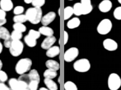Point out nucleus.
I'll use <instances>...</instances> for the list:
<instances>
[{
	"label": "nucleus",
	"instance_id": "nucleus-11",
	"mask_svg": "<svg viewBox=\"0 0 121 90\" xmlns=\"http://www.w3.org/2000/svg\"><path fill=\"white\" fill-rule=\"evenodd\" d=\"M56 37H54L53 35L51 36L47 37L46 39L43 40L42 44H41V47L43 49L48 50V49L53 46L54 43H56Z\"/></svg>",
	"mask_w": 121,
	"mask_h": 90
},
{
	"label": "nucleus",
	"instance_id": "nucleus-2",
	"mask_svg": "<svg viewBox=\"0 0 121 90\" xmlns=\"http://www.w3.org/2000/svg\"><path fill=\"white\" fill-rule=\"evenodd\" d=\"M32 65V62L29 58L22 59L19 60L16 65V72L19 75H23L28 72Z\"/></svg>",
	"mask_w": 121,
	"mask_h": 90
},
{
	"label": "nucleus",
	"instance_id": "nucleus-4",
	"mask_svg": "<svg viewBox=\"0 0 121 90\" xmlns=\"http://www.w3.org/2000/svg\"><path fill=\"white\" fill-rule=\"evenodd\" d=\"M112 23L109 19H104L101 20L97 27V31L99 34H108L111 31Z\"/></svg>",
	"mask_w": 121,
	"mask_h": 90
},
{
	"label": "nucleus",
	"instance_id": "nucleus-32",
	"mask_svg": "<svg viewBox=\"0 0 121 90\" xmlns=\"http://www.w3.org/2000/svg\"><path fill=\"white\" fill-rule=\"evenodd\" d=\"M29 35L34 39H37L40 36V33L39 31H35L34 30H30L29 32Z\"/></svg>",
	"mask_w": 121,
	"mask_h": 90
},
{
	"label": "nucleus",
	"instance_id": "nucleus-41",
	"mask_svg": "<svg viewBox=\"0 0 121 90\" xmlns=\"http://www.w3.org/2000/svg\"><path fill=\"white\" fill-rule=\"evenodd\" d=\"M33 0H24V2H25L26 4L32 3V2H33Z\"/></svg>",
	"mask_w": 121,
	"mask_h": 90
},
{
	"label": "nucleus",
	"instance_id": "nucleus-21",
	"mask_svg": "<svg viewBox=\"0 0 121 90\" xmlns=\"http://www.w3.org/2000/svg\"><path fill=\"white\" fill-rule=\"evenodd\" d=\"M30 79L31 81H36L39 83L40 76L37 71L36 69H32L30 71L28 74Z\"/></svg>",
	"mask_w": 121,
	"mask_h": 90
},
{
	"label": "nucleus",
	"instance_id": "nucleus-12",
	"mask_svg": "<svg viewBox=\"0 0 121 90\" xmlns=\"http://www.w3.org/2000/svg\"><path fill=\"white\" fill-rule=\"evenodd\" d=\"M81 4L83 10V15L90 13L93 10V6L91 0H81Z\"/></svg>",
	"mask_w": 121,
	"mask_h": 90
},
{
	"label": "nucleus",
	"instance_id": "nucleus-42",
	"mask_svg": "<svg viewBox=\"0 0 121 90\" xmlns=\"http://www.w3.org/2000/svg\"><path fill=\"white\" fill-rule=\"evenodd\" d=\"M2 51H3V45L0 42V54L1 53Z\"/></svg>",
	"mask_w": 121,
	"mask_h": 90
},
{
	"label": "nucleus",
	"instance_id": "nucleus-46",
	"mask_svg": "<svg viewBox=\"0 0 121 90\" xmlns=\"http://www.w3.org/2000/svg\"><path fill=\"white\" fill-rule=\"evenodd\" d=\"M29 90V89H23V90Z\"/></svg>",
	"mask_w": 121,
	"mask_h": 90
},
{
	"label": "nucleus",
	"instance_id": "nucleus-1",
	"mask_svg": "<svg viewBox=\"0 0 121 90\" xmlns=\"http://www.w3.org/2000/svg\"><path fill=\"white\" fill-rule=\"evenodd\" d=\"M27 19L33 24H37L41 22L43 17V12L41 8L31 7L26 12Z\"/></svg>",
	"mask_w": 121,
	"mask_h": 90
},
{
	"label": "nucleus",
	"instance_id": "nucleus-31",
	"mask_svg": "<svg viewBox=\"0 0 121 90\" xmlns=\"http://www.w3.org/2000/svg\"><path fill=\"white\" fill-rule=\"evenodd\" d=\"M45 0H33L32 2V4L34 7L40 8L45 4Z\"/></svg>",
	"mask_w": 121,
	"mask_h": 90
},
{
	"label": "nucleus",
	"instance_id": "nucleus-16",
	"mask_svg": "<svg viewBox=\"0 0 121 90\" xmlns=\"http://www.w3.org/2000/svg\"><path fill=\"white\" fill-rule=\"evenodd\" d=\"M39 31L40 34L45 35L47 37L53 36L54 31L52 28L47 26H43L39 29Z\"/></svg>",
	"mask_w": 121,
	"mask_h": 90
},
{
	"label": "nucleus",
	"instance_id": "nucleus-10",
	"mask_svg": "<svg viewBox=\"0 0 121 90\" xmlns=\"http://www.w3.org/2000/svg\"><path fill=\"white\" fill-rule=\"evenodd\" d=\"M112 7V3L110 0H103L98 5V9L101 12L106 13L109 12Z\"/></svg>",
	"mask_w": 121,
	"mask_h": 90
},
{
	"label": "nucleus",
	"instance_id": "nucleus-19",
	"mask_svg": "<svg viewBox=\"0 0 121 90\" xmlns=\"http://www.w3.org/2000/svg\"><path fill=\"white\" fill-rule=\"evenodd\" d=\"M73 14L77 16L83 15V10L81 3H76L73 6Z\"/></svg>",
	"mask_w": 121,
	"mask_h": 90
},
{
	"label": "nucleus",
	"instance_id": "nucleus-33",
	"mask_svg": "<svg viewBox=\"0 0 121 90\" xmlns=\"http://www.w3.org/2000/svg\"><path fill=\"white\" fill-rule=\"evenodd\" d=\"M39 82L36 81H30L28 86L29 90H37Z\"/></svg>",
	"mask_w": 121,
	"mask_h": 90
},
{
	"label": "nucleus",
	"instance_id": "nucleus-39",
	"mask_svg": "<svg viewBox=\"0 0 121 90\" xmlns=\"http://www.w3.org/2000/svg\"><path fill=\"white\" fill-rule=\"evenodd\" d=\"M64 44L66 45L68 42L69 36H68V34L66 31H64Z\"/></svg>",
	"mask_w": 121,
	"mask_h": 90
},
{
	"label": "nucleus",
	"instance_id": "nucleus-20",
	"mask_svg": "<svg viewBox=\"0 0 121 90\" xmlns=\"http://www.w3.org/2000/svg\"><path fill=\"white\" fill-rule=\"evenodd\" d=\"M24 40L26 44L30 47H34L37 44L36 39L30 36L29 34L26 35Z\"/></svg>",
	"mask_w": 121,
	"mask_h": 90
},
{
	"label": "nucleus",
	"instance_id": "nucleus-28",
	"mask_svg": "<svg viewBox=\"0 0 121 90\" xmlns=\"http://www.w3.org/2000/svg\"><path fill=\"white\" fill-rule=\"evenodd\" d=\"M9 85L12 90H18V81L16 78H11L9 80Z\"/></svg>",
	"mask_w": 121,
	"mask_h": 90
},
{
	"label": "nucleus",
	"instance_id": "nucleus-35",
	"mask_svg": "<svg viewBox=\"0 0 121 90\" xmlns=\"http://www.w3.org/2000/svg\"><path fill=\"white\" fill-rule=\"evenodd\" d=\"M8 79V76L6 73L3 70H0V81L4 83Z\"/></svg>",
	"mask_w": 121,
	"mask_h": 90
},
{
	"label": "nucleus",
	"instance_id": "nucleus-25",
	"mask_svg": "<svg viewBox=\"0 0 121 90\" xmlns=\"http://www.w3.org/2000/svg\"><path fill=\"white\" fill-rule=\"evenodd\" d=\"M10 36L9 31L4 27H0V37L1 39H6Z\"/></svg>",
	"mask_w": 121,
	"mask_h": 90
},
{
	"label": "nucleus",
	"instance_id": "nucleus-5",
	"mask_svg": "<svg viewBox=\"0 0 121 90\" xmlns=\"http://www.w3.org/2000/svg\"><path fill=\"white\" fill-rule=\"evenodd\" d=\"M108 86L110 90H117L121 86V78L116 73H112L108 79Z\"/></svg>",
	"mask_w": 121,
	"mask_h": 90
},
{
	"label": "nucleus",
	"instance_id": "nucleus-29",
	"mask_svg": "<svg viewBox=\"0 0 121 90\" xmlns=\"http://www.w3.org/2000/svg\"><path fill=\"white\" fill-rule=\"evenodd\" d=\"M10 36L13 40H20L22 37V33L21 32L14 30L12 32Z\"/></svg>",
	"mask_w": 121,
	"mask_h": 90
},
{
	"label": "nucleus",
	"instance_id": "nucleus-17",
	"mask_svg": "<svg viewBox=\"0 0 121 90\" xmlns=\"http://www.w3.org/2000/svg\"><path fill=\"white\" fill-rule=\"evenodd\" d=\"M46 66L48 69L58 70L60 69V64L57 62L53 60H49L46 62Z\"/></svg>",
	"mask_w": 121,
	"mask_h": 90
},
{
	"label": "nucleus",
	"instance_id": "nucleus-34",
	"mask_svg": "<svg viewBox=\"0 0 121 90\" xmlns=\"http://www.w3.org/2000/svg\"><path fill=\"white\" fill-rule=\"evenodd\" d=\"M24 11V8L22 6H16L13 9V13L16 15H21Z\"/></svg>",
	"mask_w": 121,
	"mask_h": 90
},
{
	"label": "nucleus",
	"instance_id": "nucleus-6",
	"mask_svg": "<svg viewBox=\"0 0 121 90\" xmlns=\"http://www.w3.org/2000/svg\"><path fill=\"white\" fill-rule=\"evenodd\" d=\"M23 47V43L20 40H13L9 48L10 52L13 56H18L22 52Z\"/></svg>",
	"mask_w": 121,
	"mask_h": 90
},
{
	"label": "nucleus",
	"instance_id": "nucleus-23",
	"mask_svg": "<svg viewBox=\"0 0 121 90\" xmlns=\"http://www.w3.org/2000/svg\"><path fill=\"white\" fill-rule=\"evenodd\" d=\"M13 20L15 23H23L27 21V19L26 15L21 14L14 16V17L13 18Z\"/></svg>",
	"mask_w": 121,
	"mask_h": 90
},
{
	"label": "nucleus",
	"instance_id": "nucleus-26",
	"mask_svg": "<svg viewBox=\"0 0 121 90\" xmlns=\"http://www.w3.org/2000/svg\"><path fill=\"white\" fill-rule=\"evenodd\" d=\"M13 28L14 30L21 33L26 32V26L23 23H15V24L13 25Z\"/></svg>",
	"mask_w": 121,
	"mask_h": 90
},
{
	"label": "nucleus",
	"instance_id": "nucleus-3",
	"mask_svg": "<svg viewBox=\"0 0 121 90\" xmlns=\"http://www.w3.org/2000/svg\"><path fill=\"white\" fill-rule=\"evenodd\" d=\"M73 68L78 72L86 73L90 69L91 63L89 60L87 59H81L74 63Z\"/></svg>",
	"mask_w": 121,
	"mask_h": 90
},
{
	"label": "nucleus",
	"instance_id": "nucleus-24",
	"mask_svg": "<svg viewBox=\"0 0 121 90\" xmlns=\"http://www.w3.org/2000/svg\"><path fill=\"white\" fill-rule=\"evenodd\" d=\"M73 14V8L71 6H67L64 9V20H66L69 19Z\"/></svg>",
	"mask_w": 121,
	"mask_h": 90
},
{
	"label": "nucleus",
	"instance_id": "nucleus-38",
	"mask_svg": "<svg viewBox=\"0 0 121 90\" xmlns=\"http://www.w3.org/2000/svg\"><path fill=\"white\" fill-rule=\"evenodd\" d=\"M6 13L5 11L4 10L2 9H0V19H6Z\"/></svg>",
	"mask_w": 121,
	"mask_h": 90
},
{
	"label": "nucleus",
	"instance_id": "nucleus-48",
	"mask_svg": "<svg viewBox=\"0 0 121 90\" xmlns=\"http://www.w3.org/2000/svg\"><path fill=\"white\" fill-rule=\"evenodd\" d=\"M68 1H73V0H68Z\"/></svg>",
	"mask_w": 121,
	"mask_h": 90
},
{
	"label": "nucleus",
	"instance_id": "nucleus-43",
	"mask_svg": "<svg viewBox=\"0 0 121 90\" xmlns=\"http://www.w3.org/2000/svg\"><path fill=\"white\" fill-rule=\"evenodd\" d=\"M3 67V63H2V62L1 60H0V70H1L2 68Z\"/></svg>",
	"mask_w": 121,
	"mask_h": 90
},
{
	"label": "nucleus",
	"instance_id": "nucleus-14",
	"mask_svg": "<svg viewBox=\"0 0 121 90\" xmlns=\"http://www.w3.org/2000/svg\"><path fill=\"white\" fill-rule=\"evenodd\" d=\"M60 52V49L59 47L56 46H52L47 51L46 55L49 58H54V57L59 55Z\"/></svg>",
	"mask_w": 121,
	"mask_h": 90
},
{
	"label": "nucleus",
	"instance_id": "nucleus-45",
	"mask_svg": "<svg viewBox=\"0 0 121 90\" xmlns=\"http://www.w3.org/2000/svg\"><path fill=\"white\" fill-rule=\"evenodd\" d=\"M117 1H118V2H119V3L121 4V0H117Z\"/></svg>",
	"mask_w": 121,
	"mask_h": 90
},
{
	"label": "nucleus",
	"instance_id": "nucleus-7",
	"mask_svg": "<svg viewBox=\"0 0 121 90\" xmlns=\"http://www.w3.org/2000/svg\"><path fill=\"white\" fill-rule=\"evenodd\" d=\"M79 51L78 48L76 47H71L65 52L64 54V60L67 62H71L79 55Z\"/></svg>",
	"mask_w": 121,
	"mask_h": 90
},
{
	"label": "nucleus",
	"instance_id": "nucleus-49",
	"mask_svg": "<svg viewBox=\"0 0 121 90\" xmlns=\"http://www.w3.org/2000/svg\"><path fill=\"white\" fill-rule=\"evenodd\" d=\"M0 39H1V37H0Z\"/></svg>",
	"mask_w": 121,
	"mask_h": 90
},
{
	"label": "nucleus",
	"instance_id": "nucleus-8",
	"mask_svg": "<svg viewBox=\"0 0 121 90\" xmlns=\"http://www.w3.org/2000/svg\"><path fill=\"white\" fill-rule=\"evenodd\" d=\"M103 45L104 48L109 51H115L118 48L117 43L114 40L111 39H104Z\"/></svg>",
	"mask_w": 121,
	"mask_h": 90
},
{
	"label": "nucleus",
	"instance_id": "nucleus-22",
	"mask_svg": "<svg viewBox=\"0 0 121 90\" xmlns=\"http://www.w3.org/2000/svg\"><path fill=\"white\" fill-rule=\"evenodd\" d=\"M57 75V72L56 70H54L51 69H48L45 71L43 73V76L45 78L49 79H53L56 78Z\"/></svg>",
	"mask_w": 121,
	"mask_h": 90
},
{
	"label": "nucleus",
	"instance_id": "nucleus-18",
	"mask_svg": "<svg viewBox=\"0 0 121 90\" xmlns=\"http://www.w3.org/2000/svg\"><path fill=\"white\" fill-rule=\"evenodd\" d=\"M44 83L49 90H57L58 89L57 84L52 79L45 78L44 79Z\"/></svg>",
	"mask_w": 121,
	"mask_h": 90
},
{
	"label": "nucleus",
	"instance_id": "nucleus-40",
	"mask_svg": "<svg viewBox=\"0 0 121 90\" xmlns=\"http://www.w3.org/2000/svg\"><path fill=\"white\" fill-rule=\"evenodd\" d=\"M7 20L6 19H0V27H1L2 26L6 23Z\"/></svg>",
	"mask_w": 121,
	"mask_h": 90
},
{
	"label": "nucleus",
	"instance_id": "nucleus-9",
	"mask_svg": "<svg viewBox=\"0 0 121 90\" xmlns=\"http://www.w3.org/2000/svg\"><path fill=\"white\" fill-rule=\"evenodd\" d=\"M56 18V13L53 12H50L43 16L41 20V22L43 26H47L53 22Z\"/></svg>",
	"mask_w": 121,
	"mask_h": 90
},
{
	"label": "nucleus",
	"instance_id": "nucleus-47",
	"mask_svg": "<svg viewBox=\"0 0 121 90\" xmlns=\"http://www.w3.org/2000/svg\"><path fill=\"white\" fill-rule=\"evenodd\" d=\"M59 15H60V9H59Z\"/></svg>",
	"mask_w": 121,
	"mask_h": 90
},
{
	"label": "nucleus",
	"instance_id": "nucleus-15",
	"mask_svg": "<svg viewBox=\"0 0 121 90\" xmlns=\"http://www.w3.org/2000/svg\"><path fill=\"white\" fill-rule=\"evenodd\" d=\"M81 21L78 17H74L68 21L67 26L70 29H73L78 28L80 25Z\"/></svg>",
	"mask_w": 121,
	"mask_h": 90
},
{
	"label": "nucleus",
	"instance_id": "nucleus-27",
	"mask_svg": "<svg viewBox=\"0 0 121 90\" xmlns=\"http://www.w3.org/2000/svg\"><path fill=\"white\" fill-rule=\"evenodd\" d=\"M65 90H78L76 84L72 81H67L64 84Z\"/></svg>",
	"mask_w": 121,
	"mask_h": 90
},
{
	"label": "nucleus",
	"instance_id": "nucleus-13",
	"mask_svg": "<svg viewBox=\"0 0 121 90\" xmlns=\"http://www.w3.org/2000/svg\"><path fill=\"white\" fill-rule=\"evenodd\" d=\"M13 6L12 0H1L0 7L5 12H9L13 9Z\"/></svg>",
	"mask_w": 121,
	"mask_h": 90
},
{
	"label": "nucleus",
	"instance_id": "nucleus-36",
	"mask_svg": "<svg viewBox=\"0 0 121 90\" xmlns=\"http://www.w3.org/2000/svg\"><path fill=\"white\" fill-rule=\"evenodd\" d=\"M13 42V40L12 39V37H11V36H10L9 37L7 38V39H5L4 43V46L6 48H9L10 47L11 45H12V44Z\"/></svg>",
	"mask_w": 121,
	"mask_h": 90
},
{
	"label": "nucleus",
	"instance_id": "nucleus-37",
	"mask_svg": "<svg viewBox=\"0 0 121 90\" xmlns=\"http://www.w3.org/2000/svg\"><path fill=\"white\" fill-rule=\"evenodd\" d=\"M0 90H10L9 87H8L6 85H5L4 83L1 82L0 83Z\"/></svg>",
	"mask_w": 121,
	"mask_h": 90
},
{
	"label": "nucleus",
	"instance_id": "nucleus-30",
	"mask_svg": "<svg viewBox=\"0 0 121 90\" xmlns=\"http://www.w3.org/2000/svg\"><path fill=\"white\" fill-rule=\"evenodd\" d=\"M113 16L118 20H121V6H119L114 10Z\"/></svg>",
	"mask_w": 121,
	"mask_h": 90
},
{
	"label": "nucleus",
	"instance_id": "nucleus-44",
	"mask_svg": "<svg viewBox=\"0 0 121 90\" xmlns=\"http://www.w3.org/2000/svg\"><path fill=\"white\" fill-rule=\"evenodd\" d=\"M39 90H49L48 89H47L45 88H41Z\"/></svg>",
	"mask_w": 121,
	"mask_h": 90
}]
</instances>
